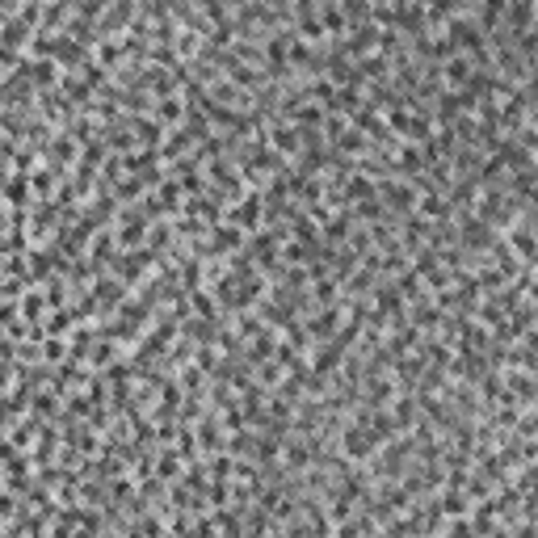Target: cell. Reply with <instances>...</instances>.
Here are the masks:
<instances>
[{
  "instance_id": "cell-1",
  "label": "cell",
  "mask_w": 538,
  "mask_h": 538,
  "mask_svg": "<svg viewBox=\"0 0 538 538\" xmlns=\"http://www.w3.org/2000/svg\"><path fill=\"white\" fill-rule=\"evenodd\" d=\"M46 299H43V286H26L21 290V299H17V315H21V324H30V328H43L46 320Z\"/></svg>"
}]
</instances>
